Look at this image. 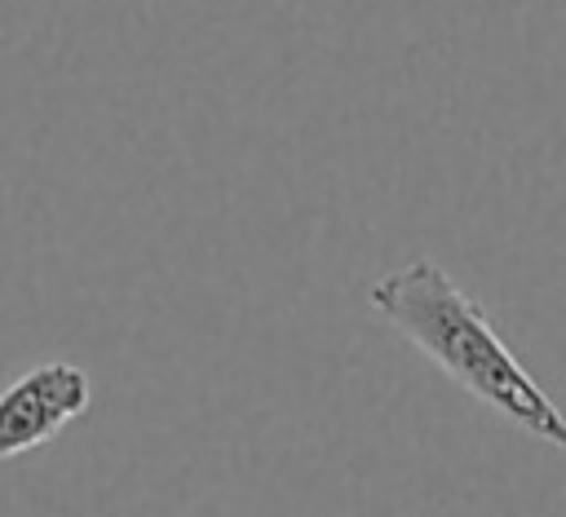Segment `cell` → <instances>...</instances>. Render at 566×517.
I'll use <instances>...</instances> for the list:
<instances>
[{
  "label": "cell",
  "instance_id": "obj_1",
  "mask_svg": "<svg viewBox=\"0 0 566 517\" xmlns=\"http://www.w3.org/2000/svg\"><path fill=\"white\" fill-rule=\"evenodd\" d=\"M367 305L416 345L447 380L526 437L566 455V415L500 340L482 305L429 256H416L367 287Z\"/></svg>",
  "mask_w": 566,
  "mask_h": 517
},
{
  "label": "cell",
  "instance_id": "obj_2",
  "mask_svg": "<svg viewBox=\"0 0 566 517\" xmlns=\"http://www.w3.org/2000/svg\"><path fill=\"white\" fill-rule=\"evenodd\" d=\"M93 402V380L75 362H40L0 389V460L53 442Z\"/></svg>",
  "mask_w": 566,
  "mask_h": 517
}]
</instances>
